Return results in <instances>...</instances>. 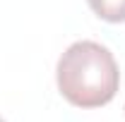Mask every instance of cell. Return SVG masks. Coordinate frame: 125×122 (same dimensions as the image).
I'll return each mask as SVG.
<instances>
[{
	"label": "cell",
	"instance_id": "7a4b0ae2",
	"mask_svg": "<svg viewBox=\"0 0 125 122\" xmlns=\"http://www.w3.org/2000/svg\"><path fill=\"white\" fill-rule=\"evenodd\" d=\"M87 2L99 19L111 24L125 22V0H87Z\"/></svg>",
	"mask_w": 125,
	"mask_h": 122
},
{
	"label": "cell",
	"instance_id": "3957f363",
	"mask_svg": "<svg viewBox=\"0 0 125 122\" xmlns=\"http://www.w3.org/2000/svg\"><path fill=\"white\" fill-rule=\"evenodd\" d=\"M0 122H5V120H2V117H0Z\"/></svg>",
	"mask_w": 125,
	"mask_h": 122
},
{
	"label": "cell",
	"instance_id": "6da1fadb",
	"mask_svg": "<svg viewBox=\"0 0 125 122\" xmlns=\"http://www.w3.org/2000/svg\"><path fill=\"white\" fill-rule=\"evenodd\" d=\"M55 79L62 98L77 108H101L111 103L120 86L118 62L106 46L77 41L58 60Z\"/></svg>",
	"mask_w": 125,
	"mask_h": 122
}]
</instances>
